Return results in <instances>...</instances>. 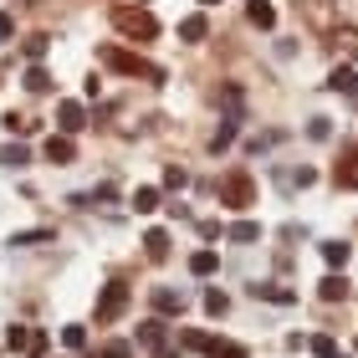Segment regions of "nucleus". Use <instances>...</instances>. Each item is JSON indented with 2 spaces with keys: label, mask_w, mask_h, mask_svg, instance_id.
<instances>
[{
  "label": "nucleus",
  "mask_w": 358,
  "mask_h": 358,
  "mask_svg": "<svg viewBox=\"0 0 358 358\" xmlns=\"http://www.w3.org/2000/svg\"><path fill=\"white\" fill-rule=\"evenodd\" d=\"M97 62H103L108 72H118V77H149V83H164V72L154 67V62H143L138 52H123V46H103V52H97Z\"/></svg>",
  "instance_id": "f257e3e1"
},
{
  "label": "nucleus",
  "mask_w": 358,
  "mask_h": 358,
  "mask_svg": "<svg viewBox=\"0 0 358 358\" xmlns=\"http://www.w3.org/2000/svg\"><path fill=\"white\" fill-rule=\"evenodd\" d=\"M113 21H118V31L128 41H154L159 36V21L149 10H138V6H118V10H113Z\"/></svg>",
  "instance_id": "f03ea898"
},
{
  "label": "nucleus",
  "mask_w": 358,
  "mask_h": 358,
  "mask_svg": "<svg viewBox=\"0 0 358 358\" xmlns=\"http://www.w3.org/2000/svg\"><path fill=\"white\" fill-rule=\"evenodd\" d=\"M251 200H256L251 174H241V169H236V174H225V179H220V205H225V210H246Z\"/></svg>",
  "instance_id": "7ed1b4c3"
},
{
  "label": "nucleus",
  "mask_w": 358,
  "mask_h": 358,
  "mask_svg": "<svg viewBox=\"0 0 358 358\" xmlns=\"http://www.w3.org/2000/svg\"><path fill=\"white\" fill-rule=\"evenodd\" d=\"M123 307H128V287H123V282H108V287H103V297H97V317L113 322V317L123 313Z\"/></svg>",
  "instance_id": "20e7f679"
},
{
  "label": "nucleus",
  "mask_w": 358,
  "mask_h": 358,
  "mask_svg": "<svg viewBox=\"0 0 358 358\" xmlns=\"http://www.w3.org/2000/svg\"><path fill=\"white\" fill-rule=\"evenodd\" d=\"M57 128H62V134H83V128H87V108L77 103V97L57 103Z\"/></svg>",
  "instance_id": "39448f33"
},
{
  "label": "nucleus",
  "mask_w": 358,
  "mask_h": 358,
  "mask_svg": "<svg viewBox=\"0 0 358 358\" xmlns=\"http://www.w3.org/2000/svg\"><path fill=\"white\" fill-rule=\"evenodd\" d=\"M236 134H241V113H225L220 128H215V138H210V154H225L236 143Z\"/></svg>",
  "instance_id": "423d86ee"
},
{
  "label": "nucleus",
  "mask_w": 358,
  "mask_h": 358,
  "mask_svg": "<svg viewBox=\"0 0 358 358\" xmlns=\"http://www.w3.org/2000/svg\"><path fill=\"white\" fill-rule=\"evenodd\" d=\"M41 154L52 159V164H72V159H77V149H72V138H67V134H52V138L41 143Z\"/></svg>",
  "instance_id": "0eeeda50"
},
{
  "label": "nucleus",
  "mask_w": 358,
  "mask_h": 358,
  "mask_svg": "<svg viewBox=\"0 0 358 358\" xmlns=\"http://www.w3.org/2000/svg\"><path fill=\"white\" fill-rule=\"evenodd\" d=\"M328 87L343 92V97H353V92H358V72H353V67H333V72H328Z\"/></svg>",
  "instance_id": "6e6552de"
},
{
  "label": "nucleus",
  "mask_w": 358,
  "mask_h": 358,
  "mask_svg": "<svg viewBox=\"0 0 358 358\" xmlns=\"http://www.w3.org/2000/svg\"><path fill=\"white\" fill-rule=\"evenodd\" d=\"M246 15H251V26H262V31H271V26H276V6H271V0H251Z\"/></svg>",
  "instance_id": "1a4fd4ad"
},
{
  "label": "nucleus",
  "mask_w": 358,
  "mask_h": 358,
  "mask_svg": "<svg viewBox=\"0 0 358 358\" xmlns=\"http://www.w3.org/2000/svg\"><path fill=\"white\" fill-rule=\"evenodd\" d=\"M138 338H143V343H149L159 358H169V343H164V322H143V328H138Z\"/></svg>",
  "instance_id": "9d476101"
},
{
  "label": "nucleus",
  "mask_w": 358,
  "mask_h": 358,
  "mask_svg": "<svg viewBox=\"0 0 358 358\" xmlns=\"http://www.w3.org/2000/svg\"><path fill=\"white\" fill-rule=\"evenodd\" d=\"M21 83H26V92H52V72H46V67H41V62H31V67H26V77H21Z\"/></svg>",
  "instance_id": "9b49d317"
},
{
  "label": "nucleus",
  "mask_w": 358,
  "mask_h": 358,
  "mask_svg": "<svg viewBox=\"0 0 358 358\" xmlns=\"http://www.w3.org/2000/svg\"><path fill=\"white\" fill-rule=\"evenodd\" d=\"M205 31H210V21H205L200 10H194V15H185V21H179V36H185V41H205Z\"/></svg>",
  "instance_id": "f8f14e48"
},
{
  "label": "nucleus",
  "mask_w": 358,
  "mask_h": 358,
  "mask_svg": "<svg viewBox=\"0 0 358 358\" xmlns=\"http://www.w3.org/2000/svg\"><path fill=\"white\" fill-rule=\"evenodd\" d=\"M333 179H338V189H358V154H348L343 164H338Z\"/></svg>",
  "instance_id": "ddd939ff"
},
{
  "label": "nucleus",
  "mask_w": 358,
  "mask_h": 358,
  "mask_svg": "<svg viewBox=\"0 0 358 358\" xmlns=\"http://www.w3.org/2000/svg\"><path fill=\"white\" fill-rule=\"evenodd\" d=\"M0 164H6V169H26V164H31L26 143H6V149H0Z\"/></svg>",
  "instance_id": "4468645a"
},
{
  "label": "nucleus",
  "mask_w": 358,
  "mask_h": 358,
  "mask_svg": "<svg viewBox=\"0 0 358 358\" xmlns=\"http://www.w3.org/2000/svg\"><path fill=\"white\" fill-rule=\"evenodd\" d=\"M322 262H328L333 271L348 266V246H343V241H322Z\"/></svg>",
  "instance_id": "2eb2a0df"
},
{
  "label": "nucleus",
  "mask_w": 358,
  "mask_h": 358,
  "mask_svg": "<svg viewBox=\"0 0 358 358\" xmlns=\"http://www.w3.org/2000/svg\"><path fill=\"white\" fill-rule=\"evenodd\" d=\"M154 307H159V313H185V297L169 292V287H159V292H154Z\"/></svg>",
  "instance_id": "dca6fc26"
},
{
  "label": "nucleus",
  "mask_w": 358,
  "mask_h": 358,
  "mask_svg": "<svg viewBox=\"0 0 358 358\" xmlns=\"http://www.w3.org/2000/svg\"><path fill=\"white\" fill-rule=\"evenodd\" d=\"M143 251H149L154 262H164V256H169V236L164 231H149V236H143Z\"/></svg>",
  "instance_id": "f3484780"
},
{
  "label": "nucleus",
  "mask_w": 358,
  "mask_h": 358,
  "mask_svg": "<svg viewBox=\"0 0 358 358\" xmlns=\"http://www.w3.org/2000/svg\"><path fill=\"white\" fill-rule=\"evenodd\" d=\"M215 266H220V256H215V251H194V256H189V271H194V276H210Z\"/></svg>",
  "instance_id": "a211bd4d"
},
{
  "label": "nucleus",
  "mask_w": 358,
  "mask_h": 358,
  "mask_svg": "<svg viewBox=\"0 0 358 358\" xmlns=\"http://www.w3.org/2000/svg\"><path fill=\"white\" fill-rule=\"evenodd\" d=\"M338 297H348V282H343V276H322V302H338Z\"/></svg>",
  "instance_id": "6ab92c4d"
},
{
  "label": "nucleus",
  "mask_w": 358,
  "mask_h": 358,
  "mask_svg": "<svg viewBox=\"0 0 358 358\" xmlns=\"http://www.w3.org/2000/svg\"><path fill=\"white\" fill-rule=\"evenodd\" d=\"M134 210H138V215L159 210V189H149V185H143V189H134Z\"/></svg>",
  "instance_id": "aec40b11"
},
{
  "label": "nucleus",
  "mask_w": 358,
  "mask_h": 358,
  "mask_svg": "<svg viewBox=\"0 0 358 358\" xmlns=\"http://www.w3.org/2000/svg\"><path fill=\"white\" fill-rule=\"evenodd\" d=\"M46 46H52V36H46V31H36V36L26 41V57H31V62H41V57H46Z\"/></svg>",
  "instance_id": "412c9836"
},
{
  "label": "nucleus",
  "mask_w": 358,
  "mask_h": 358,
  "mask_svg": "<svg viewBox=\"0 0 358 358\" xmlns=\"http://www.w3.org/2000/svg\"><path fill=\"white\" fill-rule=\"evenodd\" d=\"M256 236H262V225H256V220H236L231 225V241H256Z\"/></svg>",
  "instance_id": "4be33fe9"
},
{
  "label": "nucleus",
  "mask_w": 358,
  "mask_h": 358,
  "mask_svg": "<svg viewBox=\"0 0 358 358\" xmlns=\"http://www.w3.org/2000/svg\"><path fill=\"white\" fill-rule=\"evenodd\" d=\"M225 307H231V302H225V292H205V313L210 317H225Z\"/></svg>",
  "instance_id": "5701e85b"
},
{
  "label": "nucleus",
  "mask_w": 358,
  "mask_h": 358,
  "mask_svg": "<svg viewBox=\"0 0 358 358\" xmlns=\"http://www.w3.org/2000/svg\"><path fill=\"white\" fill-rule=\"evenodd\" d=\"M307 138H333V118H313V123H307Z\"/></svg>",
  "instance_id": "b1692460"
},
{
  "label": "nucleus",
  "mask_w": 358,
  "mask_h": 358,
  "mask_svg": "<svg viewBox=\"0 0 358 358\" xmlns=\"http://www.w3.org/2000/svg\"><path fill=\"white\" fill-rule=\"evenodd\" d=\"M251 292H256V297H266V302H292V292L287 287H271V282L266 287H251Z\"/></svg>",
  "instance_id": "393cba45"
},
{
  "label": "nucleus",
  "mask_w": 358,
  "mask_h": 358,
  "mask_svg": "<svg viewBox=\"0 0 358 358\" xmlns=\"http://www.w3.org/2000/svg\"><path fill=\"white\" fill-rule=\"evenodd\" d=\"M185 185H189V174L179 169V164H169V169H164V189H185Z\"/></svg>",
  "instance_id": "a878e982"
},
{
  "label": "nucleus",
  "mask_w": 358,
  "mask_h": 358,
  "mask_svg": "<svg viewBox=\"0 0 358 358\" xmlns=\"http://www.w3.org/2000/svg\"><path fill=\"white\" fill-rule=\"evenodd\" d=\"M36 241H52V231H21L10 236V246H36Z\"/></svg>",
  "instance_id": "bb28decb"
},
{
  "label": "nucleus",
  "mask_w": 358,
  "mask_h": 358,
  "mask_svg": "<svg viewBox=\"0 0 358 358\" xmlns=\"http://www.w3.org/2000/svg\"><path fill=\"white\" fill-rule=\"evenodd\" d=\"M313 353L317 358H338V343H333V338H313Z\"/></svg>",
  "instance_id": "cd10ccee"
},
{
  "label": "nucleus",
  "mask_w": 358,
  "mask_h": 358,
  "mask_svg": "<svg viewBox=\"0 0 358 358\" xmlns=\"http://www.w3.org/2000/svg\"><path fill=\"white\" fill-rule=\"evenodd\" d=\"M292 185H297V189H307V185H317V169H297V174H292Z\"/></svg>",
  "instance_id": "c85d7f7f"
},
{
  "label": "nucleus",
  "mask_w": 358,
  "mask_h": 358,
  "mask_svg": "<svg viewBox=\"0 0 358 358\" xmlns=\"http://www.w3.org/2000/svg\"><path fill=\"white\" fill-rule=\"evenodd\" d=\"M6 343H10V348H26V343H31V333H26V328H10V333H6Z\"/></svg>",
  "instance_id": "c756f323"
},
{
  "label": "nucleus",
  "mask_w": 358,
  "mask_h": 358,
  "mask_svg": "<svg viewBox=\"0 0 358 358\" xmlns=\"http://www.w3.org/2000/svg\"><path fill=\"white\" fill-rule=\"evenodd\" d=\"M10 36H15V15L0 10V41H10Z\"/></svg>",
  "instance_id": "7c9ffc66"
},
{
  "label": "nucleus",
  "mask_w": 358,
  "mask_h": 358,
  "mask_svg": "<svg viewBox=\"0 0 358 358\" xmlns=\"http://www.w3.org/2000/svg\"><path fill=\"white\" fill-rule=\"evenodd\" d=\"M103 358H134V353H128L123 343H108V348H103Z\"/></svg>",
  "instance_id": "2f4dec72"
},
{
  "label": "nucleus",
  "mask_w": 358,
  "mask_h": 358,
  "mask_svg": "<svg viewBox=\"0 0 358 358\" xmlns=\"http://www.w3.org/2000/svg\"><path fill=\"white\" fill-rule=\"evenodd\" d=\"M200 6H205V10H210V6H220V0H200Z\"/></svg>",
  "instance_id": "473e14b6"
}]
</instances>
